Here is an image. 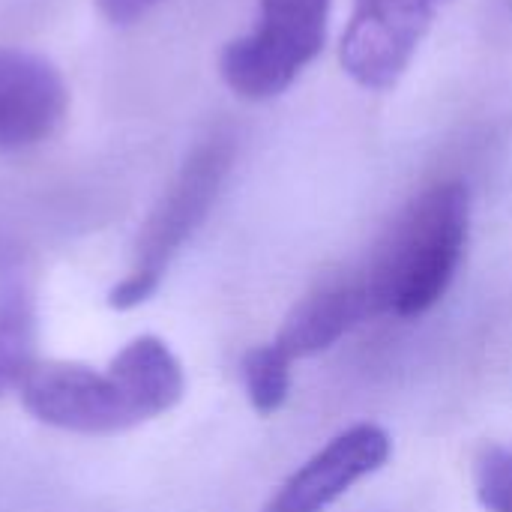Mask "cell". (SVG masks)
<instances>
[{"mask_svg": "<svg viewBox=\"0 0 512 512\" xmlns=\"http://www.w3.org/2000/svg\"><path fill=\"white\" fill-rule=\"evenodd\" d=\"M393 456V438L378 423H354L309 456L267 501L264 512H324Z\"/></svg>", "mask_w": 512, "mask_h": 512, "instance_id": "obj_6", "label": "cell"}, {"mask_svg": "<svg viewBox=\"0 0 512 512\" xmlns=\"http://www.w3.org/2000/svg\"><path fill=\"white\" fill-rule=\"evenodd\" d=\"M36 363V309L24 285L0 288V399L18 390Z\"/></svg>", "mask_w": 512, "mask_h": 512, "instance_id": "obj_10", "label": "cell"}, {"mask_svg": "<svg viewBox=\"0 0 512 512\" xmlns=\"http://www.w3.org/2000/svg\"><path fill=\"white\" fill-rule=\"evenodd\" d=\"M108 375L117 384L126 408L132 411L135 426L168 414L186 393L180 360L156 336H141L129 342L111 360Z\"/></svg>", "mask_w": 512, "mask_h": 512, "instance_id": "obj_9", "label": "cell"}, {"mask_svg": "<svg viewBox=\"0 0 512 512\" xmlns=\"http://www.w3.org/2000/svg\"><path fill=\"white\" fill-rule=\"evenodd\" d=\"M66 111L69 87L60 69L36 51L0 45V153L48 141Z\"/></svg>", "mask_w": 512, "mask_h": 512, "instance_id": "obj_7", "label": "cell"}, {"mask_svg": "<svg viewBox=\"0 0 512 512\" xmlns=\"http://www.w3.org/2000/svg\"><path fill=\"white\" fill-rule=\"evenodd\" d=\"M372 309L357 273H339L318 282L294 303L279 336L273 339L291 360L315 357L333 348L357 324L369 321Z\"/></svg>", "mask_w": 512, "mask_h": 512, "instance_id": "obj_8", "label": "cell"}, {"mask_svg": "<svg viewBox=\"0 0 512 512\" xmlns=\"http://www.w3.org/2000/svg\"><path fill=\"white\" fill-rule=\"evenodd\" d=\"M291 357L276 345H258L243 357V384H246V396L252 402V408L261 417L276 414L291 393Z\"/></svg>", "mask_w": 512, "mask_h": 512, "instance_id": "obj_11", "label": "cell"}, {"mask_svg": "<svg viewBox=\"0 0 512 512\" xmlns=\"http://www.w3.org/2000/svg\"><path fill=\"white\" fill-rule=\"evenodd\" d=\"M159 3L162 0H96V9L111 24H135L138 18H144Z\"/></svg>", "mask_w": 512, "mask_h": 512, "instance_id": "obj_13", "label": "cell"}, {"mask_svg": "<svg viewBox=\"0 0 512 512\" xmlns=\"http://www.w3.org/2000/svg\"><path fill=\"white\" fill-rule=\"evenodd\" d=\"M477 498L489 512H512V453L489 447L474 468Z\"/></svg>", "mask_w": 512, "mask_h": 512, "instance_id": "obj_12", "label": "cell"}, {"mask_svg": "<svg viewBox=\"0 0 512 512\" xmlns=\"http://www.w3.org/2000/svg\"><path fill=\"white\" fill-rule=\"evenodd\" d=\"M471 234V192L438 180L414 195L357 270L372 318H420L453 285Z\"/></svg>", "mask_w": 512, "mask_h": 512, "instance_id": "obj_1", "label": "cell"}, {"mask_svg": "<svg viewBox=\"0 0 512 512\" xmlns=\"http://www.w3.org/2000/svg\"><path fill=\"white\" fill-rule=\"evenodd\" d=\"M450 0H354L342 33V69L366 90H390Z\"/></svg>", "mask_w": 512, "mask_h": 512, "instance_id": "obj_4", "label": "cell"}, {"mask_svg": "<svg viewBox=\"0 0 512 512\" xmlns=\"http://www.w3.org/2000/svg\"><path fill=\"white\" fill-rule=\"evenodd\" d=\"M234 159L237 135L231 132V126H216L189 150L180 171L174 174L138 234L132 270L108 294L111 309L126 312L156 294L174 255L210 216L234 168Z\"/></svg>", "mask_w": 512, "mask_h": 512, "instance_id": "obj_2", "label": "cell"}, {"mask_svg": "<svg viewBox=\"0 0 512 512\" xmlns=\"http://www.w3.org/2000/svg\"><path fill=\"white\" fill-rule=\"evenodd\" d=\"M258 24L231 39L219 57L222 81L249 102L285 93L321 54L330 0H258Z\"/></svg>", "mask_w": 512, "mask_h": 512, "instance_id": "obj_3", "label": "cell"}, {"mask_svg": "<svg viewBox=\"0 0 512 512\" xmlns=\"http://www.w3.org/2000/svg\"><path fill=\"white\" fill-rule=\"evenodd\" d=\"M21 405L45 426L75 435H117L135 426L108 372L81 363L36 360L18 387Z\"/></svg>", "mask_w": 512, "mask_h": 512, "instance_id": "obj_5", "label": "cell"}]
</instances>
